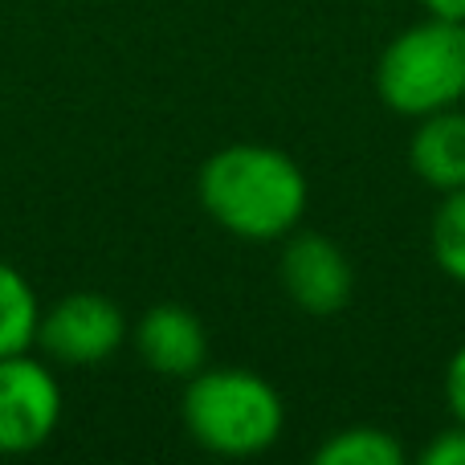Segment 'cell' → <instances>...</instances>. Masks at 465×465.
Masks as SVG:
<instances>
[{"label":"cell","instance_id":"1","mask_svg":"<svg viewBox=\"0 0 465 465\" xmlns=\"http://www.w3.org/2000/svg\"><path fill=\"white\" fill-rule=\"evenodd\" d=\"M196 196L225 232L241 241H286L311 201L294 155L265 143H229L201 163Z\"/></svg>","mask_w":465,"mask_h":465},{"label":"cell","instance_id":"2","mask_svg":"<svg viewBox=\"0 0 465 465\" xmlns=\"http://www.w3.org/2000/svg\"><path fill=\"white\" fill-rule=\"evenodd\" d=\"M180 417L204 453L257 458L278 445L286 429V404L270 380L249 368H201L188 376Z\"/></svg>","mask_w":465,"mask_h":465},{"label":"cell","instance_id":"3","mask_svg":"<svg viewBox=\"0 0 465 465\" xmlns=\"http://www.w3.org/2000/svg\"><path fill=\"white\" fill-rule=\"evenodd\" d=\"M376 94L404 119L461 106L465 98V25L425 16L396 33L376 62Z\"/></svg>","mask_w":465,"mask_h":465},{"label":"cell","instance_id":"4","mask_svg":"<svg viewBox=\"0 0 465 465\" xmlns=\"http://www.w3.org/2000/svg\"><path fill=\"white\" fill-rule=\"evenodd\" d=\"M127 343V314L119 302L94 290L57 298L49 311H41L37 322V347L49 363L62 368H94L106 363Z\"/></svg>","mask_w":465,"mask_h":465},{"label":"cell","instance_id":"5","mask_svg":"<svg viewBox=\"0 0 465 465\" xmlns=\"http://www.w3.org/2000/svg\"><path fill=\"white\" fill-rule=\"evenodd\" d=\"M62 425V384L29 351L0 360V453L25 458L49 445Z\"/></svg>","mask_w":465,"mask_h":465},{"label":"cell","instance_id":"6","mask_svg":"<svg viewBox=\"0 0 465 465\" xmlns=\"http://www.w3.org/2000/svg\"><path fill=\"white\" fill-rule=\"evenodd\" d=\"M282 290L302 314L327 319L339 314L355 294V270L351 257L322 232H302L294 229L282 245Z\"/></svg>","mask_w":465,"mask_h":465},{"label":"cell","instance_id":"7","mask_svg":"<svg viewBox=\"0 0 465 465\" xmlns=\"http://www.w3.org/2000/svg\"><path fill=\"white\" fill-rule=\"evenodd\" d=\"M135 351L155 376L188 380L209 360L204 322L180 302H155L135 322Z\"/></svg>","mask_w":465,"mask_h":465},{"label":"cell","instance_id":"8","mask_svg":"<svg viewBox=\"0 0 465 465\" xmlns=\"http://www.w3.org/2000/svg\"><path fill=\"white\" fill-rule=\"evenodd\" d=\"M409 163L420 184L437 193H458L465 188V111L450 106L417 119L409 143Z\"/></svg>","mask_w":465,"mask_h":465},{"label":"cell","instance_id":"9","mask_svg":"<svg viewBox=\"0 0 465 465\" xmlns=\"http://www.w3.org/2000/svg\"><path fill=\"white\" fill-rule=\"evenodd\" d=\"M37 290L29 286V278L16 265L0 262V360L29 351L37 343Z\"/></svg>","mask_w":465,"mask_h":465},{"label":"cell","instance_id":"10","mask_svg":"<svg viewBox=\"0 0 465 465\" xmlns=\"http://www.w3.org/2000/svg\"><path fill=\"white\" fill-rule=\"evenodd\" d=\"M404 445L388 429L351 425L314 450V465H404Z\"/></svg>","mask_w":465,"mask_h":465},{"label":"cell","instance_id":"11","mask_svg":"<svg viewBox=\"0 0 465 465\" xmlns=\"http://www.w3.org/2000/svg\"><path fill=\"white\" fill-rule=\"evenodd\" d=\"M429 249L437 270L465 286V188L441 193V204L429 221Z\"/></svg>","mask_w":465,"mask_h":465},{"label":"cell","instance_id":"12","mask_svg":"<svg viewBox=\"0 0 465 465\" xmlns=\"http://www.w3.org/2000/svg\"><path fill=\"white\" fill-rule=\"evenodd\" d=\"M425 465H465V425H450L445 433H437L433 441L420 450Z\"/></svg>","mask_w":465,"mask_h":465},{"label":"cell","instance_id":"13","mask_svg":"<svg viewBox=\"0 0 465 465\" xmlns=\"http://www.w3.org/2000/svg\"><path fill=\"white\" fill-rule=\"evenodd\" d=\"M445 404H450L453 420L465 425V343L453 351L450 368H445Z\"/></svg>","mask_w":465,"mask_h":465},{"label":"cell","instance_id":"14","mask_svg":"<svg viewBox=\"0 0 465 465\" xmlns=\"http://www.w3.org/2000/svg\"><path fill=\"white\" fill-rule=\"evenodd\" d=\"M429 16H441V21H458L465 25V0H420Z\"/></svg>","mask_w":465,"mask_h":465}]
</instances>
